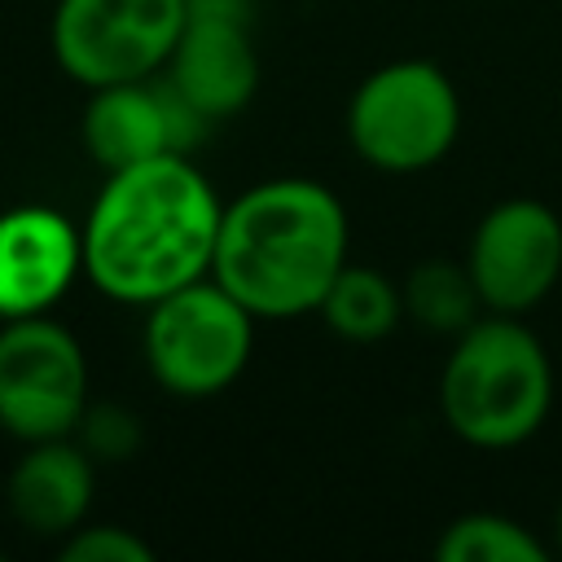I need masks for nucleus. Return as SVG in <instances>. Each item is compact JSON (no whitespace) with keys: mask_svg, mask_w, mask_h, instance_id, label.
Listing matches in <instances>:
<instances>
[{"mask_svg":"<svg viewBox=\"0 0 562 562\" xmlns=\"http://www.w3.org/2000/svg\"><path fill=\"white\" fill-rule=\"evenodd\" d=\"M224 202L184 154H158L105 184L83 224V272L119 299L149 307L154 299L211 277Z\"/></svg>","mask_w":562,"mask_h":562,"instance_id":"nucleus-1","label":"nucleus"},{"mask_svg":"<svg viewBox=\"0 0 562 562\" xmlns=\"http://www.w3.org/2000/svg\"><path fill=\"white\" fill-rule=\"evenodd\" d=\"M347 237V211L325 184L277 176L224 206L211 277L255 321L307 316L342 272Z\"/></svg>","mask_w":562,"mask_h":562,"instance_id":"nucleus-2","label":"nucleus"},{"mask_svg":"<svg viewBox=\"0 0 562 562\" xmlns=\"http://www.w3.org/2000/svg\"><path fill=\"white\" fill-rule=\"evenodd\" d=\"M553 408V364L544 342L505 312H487L457 334L439 373V413L470 448H518Z\"/></svg>","mask_w":562,"mask_h":562,"instance_id":"nucleus-3","label":"nucleus"},{"mask_svg":"<svg viewBox=\"0 0 562 562\" xmlns=\"http://www.w3.org/2000/svg\"><path fill=\"white\" fill-rule=\"evenodd\" d=\"M461 132V97L426 57H400L360 79L347 101L351 149L391 176L435 167Z\"/></svg>","mask_w":562,"mask_h":562,"instance_id":"nucleus-4","label":"nucleus"},{"mask_svg":"<svg viewBox=\"0 0 562 562\" xmlns=\"http://www.w3.org/2000/svg\"><path fill=\"white\" fill-rule=\"evenodd\" d=\"M140 347L162 391L206 400L228 391L250 364L255 316L215 277H198L149 303Z\"/></svg>","mask_w":562,"mask_h":562,"instance_id":"nucleus-5","label":"nucleus"},{"mask_svg":"<svg viewBox=\"0 0 562 562\" xmlns=\"http://www.w3.org/2000/svg\"><path fill=\"white\" fill-rule=\"evenodd\" d=\"M189 0H57L53 53L75 83L105 88L167 66Z\"/></svg>","mask_w":562,"mask_h":562,"instance_id":"nucleus-6","label":"nucleus"},{"mask_svg":"<svg viewBox=\"0 0 562 562\" xmlns=\"http://www.w3.org/2000/svg\"><path fill=\"white\" fill-rule=\"evenodd\" d=\"M88 413V360L79 338L35 316H13L0 329V426L13 439L40 443L70 435Z\"/></svg>","mask_w":562,"mask_h":562,"instance_id":"nucleus-7","label":"nucleus"},{"mask_svg":"<svg viewBox=\"0 0 562 562\" xmlns=\"http://www.w3.org/2000/svg\"><path fill=\"white\" fill-rule=\"evenodd\" d=\"M465 272L487 312H531L562 277V220L536 198H505L474 224Z\"/></svg>","mask_w":562,"mask_h":562,"instance_id":"nucleus-8","label":"nucleus"},{"mask_svg":"<svg viewBox=\"0 0 562 562\" xmlns=\"http://www.w3.org/2000/svg\"><path fill=\"white\" fill-rule=\"evenodd\" d=\"M171 92L202 119H228L259 88V53L233 4L189 0V22L167 57Z\"/></svg>","mask_w":562,"mask_h":562,"instance_id":"nucleus-9","label":"nucleus"},{"mask_svg":"<svg viewBox=\"0 0 562 562\" xmlns=\"http://www.w3.org/2000/svg\"><path fill=\"white\" fill-rule=\"evenodd\" d=\"M202 123L171 83L149 88V79L132 83H105L92 88V101L83 110V149L92 154L97 167L123 171L158 154H184L189 127Z\"/></svg>","mask_w":562,"mask_h":562,"instance_id":"nucleus-10","label":"nucleus"},{"mask_svg":"<svg viewBox=\"0 0 562 562\" xmlns=\"http://www.w3.org/2000/svg\"><path fill=\"white\" fill-rule=\"evenodd\" d=\"M83 268L79 228L48 206L0 211V316L48 312Z\"/></svg>","mask_w":562,"mask_h":562,"instance_id":"nucleus-11","label":"nucleus"},{"mask_svg":"<svg viewBox=\"0 0 562 562\" xmlns=\"http://www.w3.org/2000/svg\"><path fill=\"white\" fill-rule=\"evenodd\" d=\"M92 457L61 439H40L9 474V509L35 536H66L92 505Z\"/></svg>","mask_w":562,"mask_h":562,"instance_id":"nucleus-12","label":"nucleus"},{"mask_svg":"<svg viewBox=\"0 0 562 562\" xmlns=\"http://www.w3.org/2000/svg\"><path fill=\"white\" fill-rule=\"evenodd\" d=\"M316 312L325 316V325L338 338H347V342H378V338H386L400 325L404 294H400V285L386 272L347 259L342 272L329 281V290H325Z\"/></svg>","mask_w":562,"mask_h":562,"instance_id":"nucleus-13","label":"nucleus"},{"mask_svg":"<svg viewBox=\"0 0 562 562\" xmlns=\"http://www.w3.org/2000/svg\"><path fill=\"white\" fill-rule=\"evenodd\" d=\"M400 294H404V316H413L435 334H461L465 325L479 321V312H487L465 263H448V259H430L413 268Z\"/></svg>","mask_w":562,"mask_h":562,"instance_id":"nucleus-14","label":"nucleus"},{"mask_svg":"<svg viewBox=\"0 0 562 562\" xmlns=\"http://www.w3.org/2000/svg\"><path fill=\"white\" fill-rule=\"evenodd\" d=\"M435 558L439 562H544L549 549L522 522L492 509H474L452 518L439 531Z\"/></svg>","mask_w":562,"mask_h":562,"instance_id":"nucleus-15","label":"nucleus"},{"mask_svg":"<svg viewBox=\"0 0 562 562\" xmlns=\"http://www.w3.org/2000/svg\"><path fill=\"white\" fill-rule=\"evenodd\" d=\"M61 558L66 562H149L154 549L136 531L114 527V522H101V527H75V531H66Z\"/></svg>","mask_w":562,"mask_h":562,"instance_id":"nucleus-16","label":"nucleus"},{"mask_svg":"<svg viewBox=\"0 0 562 562\" xmlns=\"http://www.w3.org/2000/svg\"><path fill=\"white\" fill-rule=\"evenodd\" d=\"M558 549H562V505H558Z\"/></svg>","mask_w":562,"mask_h":562,"instance_id":"nucleus-17","label":"nucleus"}]
</instances>
